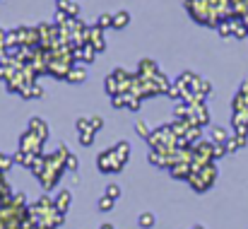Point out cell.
I'll return each mask as SVG.
<instances>
[{
  "label": "cell",
  "instance_id": "obj_1",
  "mask_svg": "<svg viewBox=\"0 0 248 229\" xmlns=\"http://www.w3.org/2000/svg\"><path fill=\"white\" fill-rule=\"evenodd\" d=\"M215 179H217V171H215V166H212V162H210V164H205V166H193V174L188 176V183H190L198 193H205V191L215 183Z\"/></svg>",
  "mask_w": 248,
  "mask_h": 229
},
{
  "label": "cell",
  "instance_id": "obj_2",
  "mask_svg": "<svg viewBox=\"0 0 248 229\" xmlns=\"http://www.w3.org/2000/svg\"><path fill=\"white\" fill-rule=\"evenodd\" d=\"M96 164H99V169H101V174H118L123 166L118 164V159L113 157V152L108 150V152H104L99 159H96Z\"/></svg>",
  "mask_w": 248,
  "mask_h": 229
},
{
  "label": "cell",
  "instance_id": "obj_3",
  "mask_svg": "<svg viewBox=\"0 0 248 229\" xmlns=\"http://www.w3.org/2000/svg\"><path fill=\"white\" fill-rule=\"evenodd\" d=\"M87 44L94 49V51H101L104 49V34H101V27H94L87 32Z\"/></svg>",
  "mask_w": 248,
  "mask_h": 229
},
{
  "label": "cell",
  "instance_id": "obj_4",
  "mask_svg": "<svg viewBox=\"0 0 248 229\" xmlns=\"http://www.w3.org/2000/svg\"><path fill=\"white\" fill-rule=\"evenodd\" d=\"M53 203H56V210L65 215V213H68V208H70V203H73V196H70V191H61V193L56 196V200H53Z\"/></svg>",
  "mask_w": 248,
  "mask_h": 229
},
{
  "label": "cell",
  "instance_id": "obj_5",
  "mask_svg": "<svg viewBox=\"0 0 248 229\" xmlns=\"http://www.w3.org/2000/svg\"><path fill=\"white\" fill-rule=\"evenodd\" d=\"M111 152H113V157L118 159V164L123 166V164L128 162V152H130V145H128V143H121V145H116V147H113Z\"/></svg>",
  "mask_w": 248,
  "mask_h": 229
},
{
  "label": "cell",
  "instance_id": "obj_6",
  "mask_svg": "<svg viewBox=\"0 0 248 229\" xmlns=\"http://www.w3.org/2000/svg\"><path fill=\"white\" fill-rule=\"evenodd\" d=\"M128 22H130V15H128V12H118V15H113V27H116V29L125 27Z\"/></svg>",
  "mask_w": 248,
  "mask_h": 229
},
{
  "label": "cell",
  "instance_id": "obj_7",
  "mask_svg": "<svg viewBox=\"0 0 248 229\" xmlns=\"http://www.w3.org/2000/svg\"><path fill=\"white\" fill-rule=\"evenodd\" d=\"M212 140H215V145H224V143L229 140V135H227V131L215 128V131H212Z\"/></svg>",
  "mask_w": 248,
  "mask_h": 229
},
{
  "label": "cell",
  "instance_id": "obj_8",
  "mask_svg": "<svg viewBox=\"0 0 248 229\" xmlns=\"http://www.w3.org/2000/svg\"><path fill=\"white\" fill-rule=\"evenodd\" d=\"M138 222H140V227L142 229H150L152 225H155V215H152V213H142Z\"/></svg>",
  "mask_w": 248,
  "mask_h": 229
},
{
  "label": "cell",
  "instance_id": "obj_9",
  "mask_svg": "<svg viewBox=\"0 0 248 229\" xmlns=\"http://www.w3.org/2000/svg\"><path fill=\"white\" fill-rule=\"evenodd\" d=\"M65 80H70V82H84V70H80V68H70V73H68Z\"/></svg>",
  "mask_w": 248,
  "mask_h": 229
},
{
  "label": "cell",
  "instance_id": "obj_10",
  "mask_svg": "<svg viewBox=\"0 0 248 229\" xmlns=\"http://www.w3.org/2000/svg\"><path fill=\"white\" fill-rule=\"evenodd\" d=\"M113 203H116L113 198H108V196H101V200H99V210H101V213H108V210L113 208Z\"/></svg>",
  "mask_w": 248,
  "mask_h": 229
},
{
  "label": "cell",
  "instance_id": "obj_11",
  "mask_svg": "<svg viewBox=\"0 0 248 229\" xmlns=\"http://www.w3.org/2000/svg\"><path fill=\"white\" fill-rule=\"evenodd\" d=\"M106 196H108V198H113V200H118V198H121V186L111 183V186L106 188Z\"/></svg>",
  "mask_w": 248,
  "mask_h": 229
},
{
  "label": "cell",
  "instance_id": "obj_12",
  "mask_svg": "<svg viewBox=\"0 0 248 229\" xmlns=\"http://www.w3.org/2000/svg\"><path fill=\"white\" fill-rule=\"evenodd\" d=\"M94 140V131H80V143L82 145H92Z\"/></svg>",
  "mask_w": 248,
  "mask_h": 229
},
{
  "label": "cell",
  "instance_id": "obj_13",
  "mask_svg": "<svg viewBox=\"0 0 248 229\" xmlns=\"http://www.w3.org/2000/svg\"><path fill=\"white\" fill-rule=\"evenodd\" d=\"M96 27H113V15H101Z\"/></svg>",
  "mask_w": 248,
  "mask_h": 229
},
{
  "label": "cell",
  "instance_id": "obj_14",
  "mask_svg": "<svg viewBox=\"0 0 248 229\" xmlns=\"http://www.w3.org/2000/svg\"><path fill=\"white\" fill-rule=\"evenodd\" d=\"M135 128H138V133H140V135H145V138H150V135H152V133L147 131V123H145V121H138V126H135Z\"/></svg>",
  "mask_w": 248,
  "mask_h": 229
},
{
  "label": "cell",
  "instance_id": "obj_15",
  "mask_svg": "<svg viewBox=\"0 0 248 229\" xmlns=\"http://www.w3.org/2000/svg\"><path fill=\"white\" fill-rule=\"evenodd\" d=\"M65 169H70V171H75V169H78V159H75L73 154L65 159Z\"/></svg>",
  "mask_w": 248,
  "mask_h": 229
},
{
  "label": "cell",
  "instance_id": "obj_16",
  "mask_svg": "<svg viewBox=\"0 0 248 229\" xmlns=\"http://www.w3.org/2000/svg\"><path fill=\"white\" fill-rule=\"evenodd\" d=\"M10 164H12V159L0 154V171H7V169H10Z\"/></svg>",
  "mask_w": 248,
  "mask_h": 229
},
{
  "label": "cell",
  "instance_id": "obj_17",
  "mask_svg": "<svg viewBox=\"0 0 248 229\" xmlns=\"http://www.w3.org/2000/svg\"><path fill=\"white\" fill-rule=\"evenodd\" d=\"M101 126H104V121H101L99 116H94V118H92V128H94V131H99Z\"/></svg>",
  "mask_w": 248,
  "mask_h": 229
}]
</instances>
